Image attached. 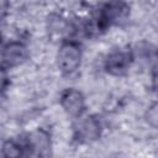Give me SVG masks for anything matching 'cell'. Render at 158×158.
<instances>
[{
    "instance_id": "obj_1",
    "label": "cell",
    "mask_w": 158,
    "mask_h": 158,
    "mask_svg": "<svg viewBox=\"0 0 158 158\" xmlns=\"http://www.w3.org/2000/svg\"><path fill=\"white\" fill-rule=\"evenodd\" d=\"M57 70L63 77H72L77 74L84 62V47L81 42L70 37L57 44L54 56Z\"/></svg>"
},
{
    "instance_id": "obj_2",
    "label": "cell",
    "mask_w": 158,
    "mask_h": 158,
    "mask_svg": "<svg viewBox=\"0 0 158 158\" xmlns=\"http://www.w3.org/2000/svg\"><path fill=\"white\" fill-rule=\"evenodd\" d=\"M135 65L131 46H115L110 48L101 62L102 72L112 78H121L128 74Z\"/></svg>"
},
{
    "instance_id": "obj_3",
    "label": "cell",
    "mask_w": 158,
    "mask_h": 158,
    "mask_svg": "<svg viewBox=\"0 0 158 158\" xmlns=\"http://www.w3.org/2000/svg\"><path fill=\"white\" fill-rule=\"evenodd\" d=\"M72 121V138L78 144L95 143L104 133V123L96 114L86 112Z\"/></svg>"
},
{
    "instance_id": "obj_4",
    "label": "cell",
    "mask_w": 158,
    "mask_h": 158,
    "mask_svg": "<svg viewBox=\"0 0 158 158\" xmlns=\"http://www.w3.org/2000/svg\"><path fill=\"white\" fill-rule=\"evenodd\" d=\"M26 157H49L53 153V136L52 132L42 126H37L27 132L21 133Z\"/></svg>"
},
{
    "instance_id": "obj_5",
    "label": "cell",
    "mask_w": 158,
    "mask_h": 158,
    "mask_svg": "<svg viewBox=\"0 0 158 158\" xmlns=\"http://www.w3.org/2000/svg\"><path fill=\"white\" fill-rule=\"evenodd\" d=\"M30 59V48L20 38L2 41L1 44V72H11L22 67Z\"/></svg>"
},
{
    "instance_id": "obj_6",
    "label": "cell",
    "mask_w": 158,
    "mask_h": 158,
    "mask_svg": "<svg viewBox=\"0 0 158 158\" xmlns=\"http://www.w3.org/2000/svg\"><path fill=\"white\" fill-rule=\"evenodd\" d=\"M58 105L67 117L75 120L88 112V99L77 86H65L58 94Z\"/></svg>"
},
{
    "instance_id": "obj_7",
    "label": "cell",
    "mask_w": 158,
    "mask_h": 158,
    "mask_svg": "<svg viewBox=\"0 0 158 158\" xmlns=\"http://www.w3.org/2000/svg\"><path fill=\"white\" fill-rule=\"evenodd\" d=\"M96 10L110 28L126 23L132 12V7L127 0H105Z\"/></svg>"
},
{
    "instance_id": "obj_8",
    "label": "cell",
    "mask_w": 158,
    "mask_h": 158,
    "mask_svg": "<svg viewBox=\"0 0 158 158\" xmlns=\"http://www.w3.org/2000/svg\"><path fill=\"white\" fill-rule=\"evenodd\" d=\"M78 26H75L70 19L65 17L63 14L52 12L46 19V32L48 38L56 41L57 44L67 38L75 37Z\"/></svg>"
},
{
    "instance_id": "obj_9",
    "label": "cell",
    "mask_w": 158,
    "mask_h": 158,
    "mask_svg": "<svg viewBox=\"0 0 158 158\" xmlns=\"http://www.w3.org/2000/svg\"><path fill=\"white\" fill-rule=\"evenodd\" d=\"M130 46L132 49L135 65H141L151 72L158 67V44L142 40Z\"/></svg>"
},
{
    "instance_id": "obj_10",
    "label": "cell",
    "mask_w": 158,
    "mask_h": 158,
    "mask_svg": "<svg viewBox=\"0 0 158 158\" xmlns=\"http://www.w3.org/2000/svg\"><path fill=\"white\" fill-rule=\"evenodd\" d=\"M0 154L4 158H25L26 149L21 135L4 138L0 147Z\"/></svg>"
},
{
    "instance_id": "obj_11",
    "label": "cell",
    "mask_w": 158,
    "mask_h": 158,
    "mask_svg": "<svg viewBox=\"0 0 158 158\" xmlns=\"http://www.w3.org/2000/svg\"><path fill=\"white\" fill-rule=\"evenodd\" d=\"M143 121L148 127L158 131V100H153L146 106L143 111Z\"/></svg>"
},
{
    "instance_id": "obj_12",
    "label": "cell",
    "mask_w": 158,
    "mask_h": 158,
    "mask_svg": "<svg viewBox=\"0 0 158 158\" xmlns=\"http://www.w3.org/2000/svg\"><path fill=\"white\" fill-rule=\"evenodd\" d=\"M151 88L158 94V67L151 72Z\"/></svg>"
}]
</instances>
